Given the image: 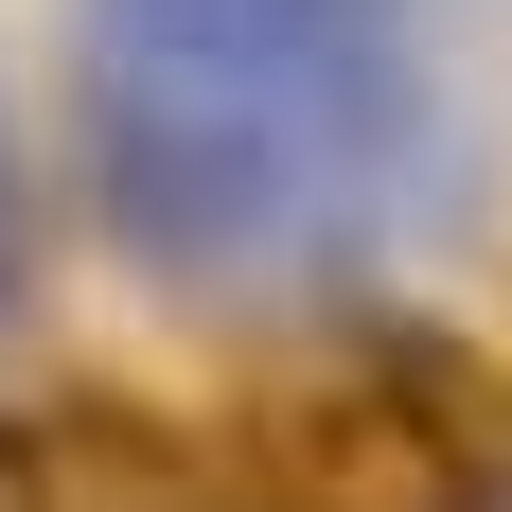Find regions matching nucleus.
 Returning a JSON list of instances; mask_svg holds the SVG:
<instances>
[{
    "label": "nucleus",
    "instance_id": "nucleus-3",
    "mask_svg": "<svg viewBox=\"0 0 512 512\" xmlns=\"http://www.w3.org/2000/svg\"><path fill=\"white\" fill-rule=\"evenodd\" d=\"M0 512H53V477H36V424H0Z\"/></svg>",
    "mask_w": 512,
    "mask_h": 512
},
{
    "label": "nucleus",
    "instance_id": "nucleus-1",
    "mask_svg": "<svg viewBox=\"0 0 512 512\" xmlns=\"http://www.w3.org/2000/svg\"><path fill=\"white\" fill-rule=\"evenodd\" d=\"M212 512H512V371L442 318L283 336L195 407Z\"/></svg>",
    "mask_w": 512,
    "mask_h": 512
},
{
    "label": "nucleus",
    "instance_id": "nucleus-2",
    "mask_svg": "<svg viewBox=\"0 0 512 512\" xmlns=\"http://www.w3.org/2000/svg\"><path fill=\"white\" fill-rule=\"evenodd\" d=\"M36 477H53V512H212L195 407H142V389H53L36 407Z\"/></svg>",
    "mask_w": 512,
    "mask_h": 512
}]
</instances>
